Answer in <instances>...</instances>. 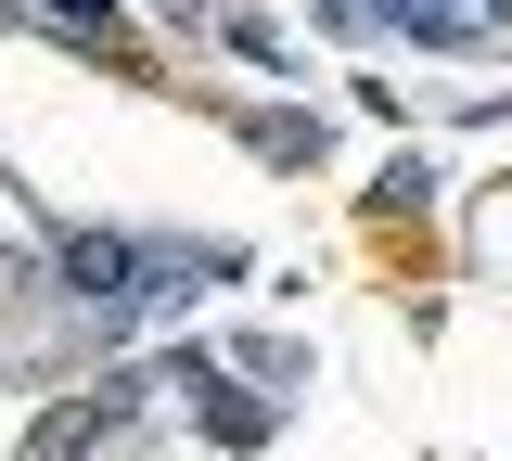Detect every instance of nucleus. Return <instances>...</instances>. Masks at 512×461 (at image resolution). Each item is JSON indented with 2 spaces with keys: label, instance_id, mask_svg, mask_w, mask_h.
<instances>
[{
  "label": "nucleus",
  "instance_id": "1",
  "mask_svg": "<svg viewBox=\"0 0 512 461\" xmlns=\"http://www.w3.org/2000/svg\"><path fill=\"white\" fill-rule=\"evenodd\" d=\"M167 385H180V410L218 436V449H269V436H282V410H269V397H244L205 346H192V359H167Z\"/></svg>",
  "mask_w": 512,
  "mask_h": 461
},
{
  "label": "nucleus",
  "instance_id": "2",
  "mask_svg": "<svg viewBox=\"0 0 512 461\" xmlns=\"http://www.w3.org/2000/svg\"><path fill=\"white\" fill-rule=\"evenodd\" d=\"M359 26H397V39H423V52H474L500 13H487V0H359Z\"/></svg>",
  "mask_w": 512,
  "mask_h": 461
},
{
  "label": "nucleus",
  "instance_id": "3",
  "mask_svg": "<svg viewBox=\"0 0 512 461\" xmlns=\"http://www.w3.org/2000/svg\"><path fill=\"white\" fill-rule=\"evenodd\" d=\"M116 423H128V385H103V397H64V410H39V436H26L13 461H90L103 436H116Z\"/></svg>",
  "mask_w": 512,
  "mask_h": 461
},
{
  "label": "nucleus",
  "instance_id": "4",
  "mask_svg": "<svg viewBox=\"0 0 512 461\" xmlns=\"http://www.w3.org/2000/svg\"><path fill=\"white\" fill-rule=\"evenodd\" d=\"M256 154H269V167H320V154H333V129H320V116H256Z\"/></svg>",
  "mask_w": 512,
  "mask_h": 461
},
{
  "label": "nucleus",
  "instance_id": "5",
  "mask_svg": "<svg viewBox=\"0 0 512 461\" xmlns=\"http://www.w3.org/2000/svg\"><path fill=\"white\" fill-rule=\"evenodd\" d=\"M64 26H77V39H103V52L128 39V26H116V0H64Z\"/></svg>",
  "mask_w": 512,
  "mask_h": 461
}]
</instances>
